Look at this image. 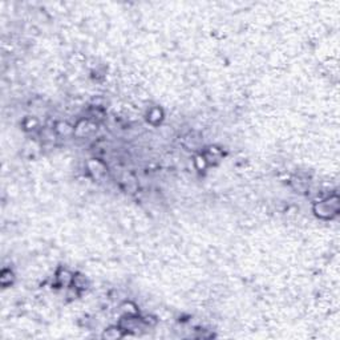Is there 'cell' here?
<instances>
[{"mask_svg":"<svg viewBox=\"0 0 340 340\" xmlns=\"http://www.w3.org/2000/svg\"><path fill=\"white\" fill-rule=\"evenodd\" d=\"M337 212V198L333 197L331 199H327V201L320 202L316 208V214L320 217H325L328 218L332 214Z\"/></svg>","mask_w":340,"mask_h":340,"instance_id":"1","label":"cell"}]
</instances>
